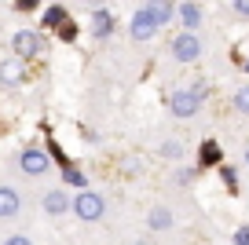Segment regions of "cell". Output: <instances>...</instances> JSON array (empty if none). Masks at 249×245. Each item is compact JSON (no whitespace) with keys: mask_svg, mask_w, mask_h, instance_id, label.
<instances>
[{"mask_svg":"<svg viewBox=\"0 0 249 245\" xmlns=\"http://www.w3.org/2000/svg\"><path fill=\"white\" fill-rule=\"evenodd\" d=\"M172 15H176V8H172V4H147V8H136V15H132V22H128V30H132L136 40H150L158 26L172 22Z\"/></svg>","mask_w":249,"mask_h":245,"instance_id":"obj_1","label":"cell"},{"mask_svg":"<svg viewBox=\"0 0 249 245\" xmlns=\"http://www.w3.org/2000/svg\"><path fill=\"white\" fill-rule=\"evenodd\" d=\"M70 209L77 212V220L95 223L103 212H107V201H103V194H95V191H81V194L70 198Z\"/></svg>","mask_w":249,"mask_h":245,"instance_id":"obj_2","label":"cell"},{"mask_svg":"<svg viewBox=\"0 0 249 245\" xmlns=\"http://www.w3.org/2000/svg\"><path fill=\"white\" fill-rule=\"evenodd\" d=\"M11 48H15V59H33V55H40V48H44V37L33 30H18L15 37H11Z\"/></svg>","mask_w":249,"mask_h":245,"instance_id":"obj_3","label":"cell"},{"mask_svg":"<svg viewBox=\"0 0 249 245\" xmlns=\"http://www.w3.org/2000/svg\"><path fill=\"white\" fill-rule=\"evenodd\" d=\"M172 59L176 62H198L202 59V40H198L195 33H179V37L172 40Z\"/></svg>","mask_w":249,"mask_h":245,"instance_id":"obj_4","label":"cell"},{"mask_svg":"<svg viewBox=\"0 0 249 245\" xmlns=\"http://www.w3.org/2000/svg\"><path fill=\"white\" fill-rule=\"evenodd\" d=\"M48 165H52V158H48L44 150H37V146H26V150L18 154V169H22L26 176H44Z\"/></svg>","mask_w":249,"mask_h":245,"instance_id":"obj_5","label":"cell"},{"mask_svg":"<svg viewBox=\"0 0 249 245\" xmlns=\"http://www.w3.org/2000/svg\"><path fill=\"white\" fill-rule=\"evenodd\" d=\"M169 110L176 117H195L198 110H202V99H195L191 92H172L169 95Z\"/></svg>","mask_w":249,"mask_h":245,"instance_id":"obj_6","label":"cell"},{"mask_svg":"<svg viewBox=\"0 0 249 245\" xmlns=\"http://www.w3.org/2000/svg\"><path fill=\"white\" fill-rule=\"evenodd\" d=\"M18 209H22V194L15 187H0V220L18 216Z\"/></svg>","mask_w":249,"mask_h":245,"instance_id":"obj_7","label":"cell"},{"mask_svg":"<svg viewBox=\"0 0 249 245\" xmlns=\"http://www.w3.org/2000/svg\"><path fill=\"white\" fill-rule=\"evenodd\" d=\"M22 77H26L22 59H8V62H0V85H4V88H15V85H22Z\"/></svg>","mask_w":249,"mask_h":245,"instance_id":"obj_8","label":"cell"},{"mask_svg":"<svg viewBox=\"0 0 249 245\" xmlns=\"http://www.w3.org/2000/svg\"><path fill=\"white\" fill-rule=\"evenodd\" d=\"M40 205H44L48 216H62L66 209H70V194L66 191H48L44 198H40Z\"/></svg>","mask_w":249,"mask_h":245,"instance_id":"obj_9","label":"cell"},{"mask_svg":"<svg viewBox=\"0 0 249 245\" xmlns=\"http://www.w3.org/2000/svg\"><path fill=\"white\" fill-rule=\"evenodd\" d=\"M176 15H179V22L187 26V33H195L198 26H202V8H198V4H179Z\"/></svg>","mask_w":249,"mask_h":245,"instance_id":"obj_10","label":"cell"},{"mask_svg":"<svg viewBox=\"0 0 249 245\" xmlns=\"http://www.w3.org/2000/svg\"><path fill=\"white\" fill-rule=\"evenodd\" d=\"M147 227H150V230H169V227H172V212H169V209H161V205H158V209H150Z\"/></svg>","mask_w":249,"mask_h":245,"instance_id":"obj_11","label":"cell"},{"mask_svg":"<svg viewBox=\"0 0 249 245\" xmlns=\"http://www.w3.org/2000/svg\"><path fill=\"white\" fill-rule=\"evenodd\" d=\"M110 30H114V15H110V11H95L92 15V33L95 37H107Z\"/></svg>","mask_w":249,"mask_h":245,"instance_id":"obj_12","label":"cell"},{"mask_svg":"<svg viewBox=\"0 0 249 245\" xmlns=\"http://www.w3.org/2000/svg\"><path fill=\"white\" fill-rule=\"evenodd\" d=\"M234 110H238V114H246V117H249V85H246V88H238V92H234Z\"/></svg>","mask_w":249,"mask_h":245,"instance_id":"obj_13","label":"cell"},{"mask_svg":"<svg viewBox=\"0 0 249 245\" xmlns=\"http://www.w3.org/2000/svg\"><path fill=\"white\" fill-rule=\"evenodd\" d=\"M62 18H66V11H62L59 4H55V8H48V11H44V22H48V26H62Z\"/></svg>","mask_w":249,"mask_h":245,"instance_id":"obj_14","label":"cell"},{"mask_svg":"<svg viewBox=\"0 0 249 245\" xmlns=\"http://www.w3.org/2000/svg\"><path fill=\"white\" fill-rule=\"evenodd\" d=\"M202 161H205V165H213V161H216V146H213V143L202 146Z\"/></svg>","mask_w":249,"mask_h":245,"instance_id":"obj_15","label":"cell"},{"mask_svg":"<svg viewBox=\"0 0 249 245\" xmlns=\"http://www.w3.org/2000/svg\"><path fill=\"white\" fill-rule=\"evenodd\" d=\"M161 158H172V161H176V158H179V143H165V146H161Z\"/></svg>","mask_w":249,"mask_h":245,"instance_id":"obj_16","label":"cell"},{"mask_svg":"<svg viewBox=\"0 0 249 245\" xmlns=\"http://www.w3.org/2000/svg\"><path fill=\"white\" fill-rule=\"evenodd\" d=\"M66 183H73V187H85V176H81V172H73V169H66Z\"/></svg>","mask_w":249,"mask_h":245,"instance_id":"obj_17","label":"cell"},{"mask_svg":"<svg viewBox=\"0 0 249 245\" xmlns=\"http://www.w3.org/2000/svg\"><path fill=\"white\" fill-rule=\"evenodd\" d=\"M4 245H33V242H30V238H26V234H11L8 242H4Z\"/></svg>","mask_w":249,"mask_h":245,"instance_id":"obj_18","label":"cell"},{"mask_svg":"<svg viewBox=\"0 0 249 245\" xmlns=\"http://www.w3.org/2000/svg\"><path fill=\"white\" fill-rule=\"evenodd\" d=\"M234 245H249V227H242L238 234H234Z\"/></svg>","mask_w":249,"mask_h":245,"instance_id":"obj_19","label":"cell"},{"mask_svg":"<svg viewBox=\"0 0 249 245\" xmlns=\"http://www.w3.org/2000/svg\"><path fill=\"white\" fill-rule=\"evenodd\" d=\"M234 11H238L242 18H249V0H238V4H234Z\"/></svg>","mask_w":249,"mask_h":245,"instance_id":"obj_20","label":"cell"},{"mask_svg":"<svg viewBox=\"0 0 249 245\" xmlns=\"http://www.w3.org/2000/svg\"><path fill=\"white\" fill-rule=\"evenodd\" d=\"M246 165H249V146H246Z\"/></svg>","mask_w":249,"mask_h":245,"instance_id":"obj_21","label":"cell"},{"mask_svg":"<svg viewBox=\"0 0 249 245\" xmlns=\"http://www.w3.org/2000/svg\"><path fill=\"white\" fill-rule=\"evenodd\" d=\"M132 245H147V242H132Z\"/></svg>","mask_w":249,"mask_h":245,"instance_id":"obj_22","label":"cell"},{"mask_svg":"<svg viewBox=\"0 0 249 245\" xmlns=\"http://www.w3.org/2000/svg\"><path fill=\"white\" fill-rule=\"evenodd\" d=\"M246 70H249V59H246Z\"/></svg>","mask_w":249,"mask_h":245,"instance_id":"obj_23","label":"cell"}]
</instances>
